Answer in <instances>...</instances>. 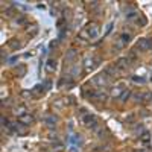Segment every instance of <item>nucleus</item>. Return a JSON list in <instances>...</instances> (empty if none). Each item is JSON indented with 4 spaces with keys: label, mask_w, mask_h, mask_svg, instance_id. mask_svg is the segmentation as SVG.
Returning a JSON list of instances; mask_svg holds the SVG:
<instances>
[{
    "label": "nucleus",
    "mask_w": 152,
    "mask_h": 152,
    "mask_svg": "<svg viewBox=\"0 0 152 152\" xmlns=\"http://www.w3.org/2000/svg\"><path fill=\"white\" fill-rule=\"evenodd\" d=\"M75 56H76V50L72 49V50H69V52L66 53V61H67V59H69V61H73Z\"/></svg>",
    "instance_id": "obj_17"
},
{
    "label": "nucleus",
    "mask_w": 152,
    "mask_h": 152,
    "mask_svg": "<svg viewBox=\"0 0 152 152\" xmlns=\"http://www.w3.org/2000/svg\"><path fill=\"white\" fill-rule=\"evenodd\" d=\"M100 62V59L99 58H91V56H87L85 59H84V67L87 69V70H93L97 64Z\"/></svg>",
    "instance_id": "obj_5"
},
{
    "label": "nucleus",
    "mask_w": 152,
    "mask_h": 152,
    "mask_svg": "<svg viewBox=\"0 0 152 152\" xmlns=\"http://www.w3.org/2000/svg\"><path fill=\"white\" fill-rule=\"evenodd\" d=\"M6 125H9V122H8V119H5V116H2V126L5 128Z\"/></svg>",
    "instance_id": "obj_25"
},
{
    "label": "nucleus",
    "mask_w": 152,
    "mask_h": 152,
    "mask_svg": "<svg viewBox=\"0 0 152 152\" xmlns=\"http://www.w3.org/2000/svg\"><path fill=\"white\" fill-rule=\"evenodd\" d=\"M137 152H143V151H137Z\"/></svg>",
    "instance_id": "obj_30"
},
{
    "label": "nucleus",
    "mask_w": 152,
    "mask_h": 152,
    "mask_svg": "<svg viewBox=\"0 0 152 152\" xmlns=\"http://www.w3.org/2000/svg\"><path fill=\"white\" fill-rule=\"evenodd\" d=\"M105 73L110 76V78H116V76L120 75V70H119L116 66H111V67H107V69H105Z\"/></svg>",
    "instance_id": "obj_11"
},
{
    "label": "nucleus",
    "mask_w": 152,
    "mask_h": 152,
    "mask_svg": "<svg viewBox=\"0 0 152 152\" xmlns=\"http://www.w3.org/2000/svg\"><path fill=\"white\" fill-rule=\"evenodd\" d=\"M79 122H81V125L87 126V128H90V129H97L96 128L97 126V117L91 113H85V116H82L79 119Z\"/></svg>",
    "instance_id": "obj_2"
},
{
    "label": "nucleus",
    "mask_w": 152,
    "mask_h": 152,
    "mask_svg": "<svg viewBox=\"0 0 152 152\" xmlns=\"http://www.w3.org/2000/svg\"><path fill=\"white\" fill-rule=\"evenodd\" d=\"M126 59H128L129 62H134V61H137V55H135V49H134V50H131V52H129V55L126 56Z\"/></svg>",
    "instance_id": "obj_18"
},
{
    "label": "nucleus",
    "mask_w": 152,
    "mask_h": 152,
    "mask_svg": "<svg viewBox=\"0 0 152 152\" xmlns=\"http://www.w3.org/2000/svg\"><path fill=\"white\" fill-rule=\"evenodd\" d=\"M17 73H18V76H23L24 73H26V67L24 66H17Z\"/></svg>",
    "instance_id": "obj_21"
},
{
    "label": "nucleus",
    "mask_w": 152,
    "mask_h": 152,
    "mask_svg": "<svg viewBox=\"0 0 152 152\" xmlns=\"http://www.w3.org/2000/svg\"><path fill=\"white\" fill-rule=\"evenodd\" d=\"M44 91H46L44 85H43V84H38V85H35V87H34L32 94H35V96H43V94H44Z\"/></svg>",
    "instance_id": "obj_12"
},
{
    "label": "nucleus",
    "mask_w": 152,
    "mask_h": 152,
    "mask_svg": "<svg viewBox=\"0 0 152 152\" xmlns=\"http://www.w3.org/2000/svg\"><path fill=\"white\" fill-rule=\"evenodd\" d=\"M8 44H9V49H11V50H18V49L21 47V44H20L18 40H11Z\"/></svg>",
    "instance_id": "obj_14"
},
{
    "label": "nucleus",
    "mask_w": 152,
    "mask_h": 152,
    "mask_svg": "<svg viewBox=\"0 0 152 152\" xmlns=\"http://www.w3.org/2000/svg\"><path fill=\"white\" fill-rule=\"evenodd\" d=\"M132 82H135V84H145L146 81L143 78H138V76H132Z\"/></svg>",
    "instance_id": "obj_23"
},
{
    "label": "nucleus",
    "mask_w": 152,
    "mask_h": 152,
    "mask_svg": "<svg viewBox=\"0 0 152 152\" xmlns=\"http://www.w3.org/2000/svg\"><path fill=\"white\" fill-rule=\"evenodd\" d=\"M126 120H128V122H132V120H134V114H129V117L126 119Z\"/></svg>",
    "instance_id": "obj_27"
},
{
    "label": "nucleus",
    "mask_w": 152,
    "mask_h": 152,
    "mask_svg": "<svg viewBox=\"0 0 152 152\" xmlns=\"http://www.w3.org/2000/svg\"><path fill=\"white\" fill-rule=\"evenodd\" d=\"M70 152H78V149H76V148H72V149H70Z\"/></svg>",
    "instance_id": "obj_29"
},
{
    "label": "nucleus",
    "mask_w": 152,
    "mask_h": 152,
    "mask_svg": "<svg viewBox=\"0 0 152 152\" xmlns=\"http://www.w3.org/2000/svg\"><path fill=\"white\" fill-rule=\"evenodd\" d=\"M152 49V38L148 37V38H140L135 44V50H140V52H146V50H151Z\"/></svg>",
    "instance_id": "obj_4"
},
{
    "label": "nucleus",
    "mask_w": 152,
    "mask_h": 152,
    "mask_svg": "<svg viewBox=\"0 0 152 152\" xmlns=\"http://www.w3.org/2000/svg\"><path fill=\"white\" fill-rule=\"evenodd\" d=\"M46 70L49 72V73H53L55 72V69H56V61L55 59H52V58H50L49 61H47V64H46Z\"/></svg>",
    "instance_id": "obj_13"
},
{
    "label": "nucleus",
    "mask_w": 152,
    "mask_h": 152,
    "mask_svg": "<svg viewBox=\"0 0 152 152\" xmlns=\"http://www.w3.org/2000/svg\"><path fill=\"white\" fill-rule=\"evenodd\" d=\"M140 140H142V142H145V143H148V142L151 140V134H149L148 131H145V132L140 135Z\"/></svg>",
    "instance_id": "obj_19"
},
{
    "label": "nucleus",
    "mask_w": 152,
    "mask_h": 152,
    "mask_svg": "<svg viewBox=\"0 0 152 152\" xmlns=\"http://www.w3.org/2000/svg\"><path fill=\"white\" fill-rule=\"evenodd\" d=\"M73 85H75V81H73V79H70V78H69V79L62 78V79L58 82V87H59V88H67V90H70V88H72Z\"/></svg>",
    "instance_id": "obj_8"
},
{
    "label": "nucleus",
    "mask_w": 152,
    "mask_h": 152,
    "mask_svg": "<svg viewBox=\"0 0 152 152\" xmlns=\"http://www.w3.org/2000/svg\"><path fill=\"white\" fill-rule=\"evenodd\" d=\"M125 90H126V88H125V85L120 82L117 87H114L113 90H111V96H113V97H120V96H122V93H123Z\"/></svg>",
    "instance_id": "obj_9"
},
{
    "label": "nucleus",
    "mask_w": 152,
    "mask_h": 152,
    "mask_svg": "<svg viewBox=\"0 0 152 152\" xmlns=\"http://www.w3.org/2000/svg\"><path fill=\"white\" fill-rule=\"evenodd\" d=\"M79 73H81V69H79L78 66H75V69L72 70V75H73V76H78Z\"/></svg>",
    "instance_id": "obj_24"
},
{
    "label": "nucleus",
    "mask_w": 152,
    "mask_h": 152,
    "mask_svg": "<svg viewBox=\"0 0 152 152\" xmlns=\"http://www.w3.org/2000/svg\"><path fill=\"white\" fill-rule=\"evenodd\" d=\"M56 44H58V41H56V40H53L52 43H50V49H52V47H55Z\"/></svg>",
    "instance_id": "obj_26"
},
{
    "label": "nucleus",
    "mask_w": 152,
    "mask_h": 152,
    "mask_svg": "<svg viewBox=\"0 0 152 152\" xmlns=\"http://www.w3.org/2000/svg\"><path fill=\"white\" fill-rule=\"evenodd\" d=\"M132 96V91L131 90H128V88H126V90L122 93V96H120V100H122V102H126V100H128L129 97Z\"/></svg>",
    "instance_id": "obj_16"
},
{
    "label": "nucleus",
    "mask_w": 152,
    "mask_h": 152,
    "mask_svg": "<svg viewBox=\"0 0 152 152\" xmlns=\"http://www.w3.org/2000/svg\"><path fill=\"white\" fill-rule=\"evenodd\" d=\"M110 82H111V78H110L105 72L96 75L94 78H93V84L97 85V87H100V88H107V87L110 85Z\"/></svg>",
    "instance_id": "obj_3"
},
{
    "label": "nucleus",
    "mask_w": 152,
    "mask_h": 152,
    "mask_svg": "<svg viewBox=\"0 0 152 152\" xmlns=\"http://www.w3.org/2000/svg\"><path fill=\"white\" fill-rule=\"evenodd\" d=\"M52 148H53V151H55V152H61L62 149H64V146H62V143H59L58 138H55V142L52 143Z\"/></svg>",
    "instance_id": "obj_15"
},
{
    "label": "nucleus",
    "mask_w": 152,
    "mask_h": 152,
    "mask_svg": "<svg viewBox=\"0 0 152 152\" xmlns=\"http://www.w3.org/2000/svg\"><path fill=\"white\" fill-rule=\"evenodd\" d=\"M26 21H28V20H26V17H24V15H20V17H17V20H15L17 24H24Z\"/></svg>",
    "instance_id": "obj_22"
},
{
    "label": "nucleus",
    "mask_w": 152,
    "mask_h": 152,
    "mask_svg": "<svg viewBox=\"0 0 152 152\" xmlns=\"http://www.w3.org/2000/svg\"><path fill=\"white\" fill-rule=\"evenodd\" d=\"M15 59H17V56H12V58L9 59V62H15Z\"/></svg>",
    "instance_id": "obj_28"
},
{
    "label": "nucleus",
    "mask_w": 152,
    "mask_h": 152,
    "mask_svg": "<svg viewBox=\"0 0 152 152\" xmlns=\"http://www.w3.org/2000/svg\"><path fill=\"white\" fill-rule=\"evenodd\" d=\"M137 18H140V14H138V11L137 9H128L126 11V20H129V21H132V20H137Z\"/></svg>",
    "instance_id": "obj_10"
},
{
    "label": "nucleus",
    "mask_w": 152,
    "mask_h": 152,
    "mask_svg": "<svg viewBox=\"0 0 152 152\" xmlns=\"http://www.w3.org/2000/svg\"><path fill=\"white\" fill-rule=\"evenodd\" d=\"M129 64H131V62L126 59V58H119V59L116 61V64H114V66H116L119 70H126V69L129 67Z\"/></svg>",
    "instance_id": "obj_7"
},
{
    "label": "nucleus",
    "mask_w": 152,
    "mask_h": 152,
    "mask_svg": "<svg viewBox=\"0 0 152 152\" xmlns=\"http://www.w3.org/2000/svg\"><path fill=\"white\" fill-rule=\"evenodd\" d=\"M97 35H99V24L96 21H91V23H88L87 26L81 31L79 38L84 40V41H90V40H93V38H96ZM79 38H78V40H79Z\"/></svg>",
    "instance_id": "obj_1"
},
{
    "label": "nucleus",
    "mask_w": 152,
    "mask_h": 152,
    "mask_svg": "<svg viewBox=\"0 0 152 152\" xmlns=\"http://www.w3.org/2000/svg\"><path fill=\"white\" fill-rule=\"evenodd\" d=\"M46 122H47L49 125L53 126V125L56 123V117H55V116H47V117H46Z\"/></svg>",
    "instance_id": "obj_20"
},
{
    "label": "nucleus",
    "mask_w": 152,
    "mask_h": 152,
    "mask_svg": "<svg viewBox=\"0 0 152 152\" xmlns=\"http://www.w3.org/2000/svg\"><path fill=\"white\" fill-rule=\"evenodd\" d=\"M18 122L23 123L24 126H28V125H31L34 122V116H32V114L24 113V114H21V116H18Z\"/></svg>",
    "instance_id": "obj_6"
}]
</instances>
